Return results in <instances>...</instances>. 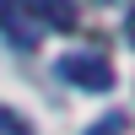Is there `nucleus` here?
<instances>
[{"label":"nucleus","instance_id":"obj_3","mask_svg":"<svg viewBox=\"0 0 135 135\" xmlns=\"http://www.w3.org/2000/svg\"><path fill=\"white\" fill-rule=\"evenodd\" d=\"M0 32H6L16 49H38V27H27V22H22V11L11 6V0H0Z\"/></svg>","mask_w":135,"mask_h":135},{"label":"nucleus","instance_id":"obj_2","mask_svg":"<svg viewBox=\"0 0 135 135\" xmlns=\"http://www.w3.org/2000/svg\"><path fill=\"white\" fill-rule=\"evenodd\" d=\"M22 16H32L38 27H54V32H70L76 27V0H11Z\"/></svg>","mask_w":135,"mask_h":135},{"label":"nucleus","instance_id":"obj_1","mask_svg":"<svg viewBox=\"0 0 135 135\" xmlns=\"http://www.w3.org/2000/svg\"><path fill=\"white\" fill-rule=\"evenodd\" d=\"M60 65V76L70 86H81V92H114V65L103 60V54H86V49H76V54H65V60H54Z\"/></svg>","mask_w":135,"mask_h":135},{"label":"nucleus","instance_id":"obj_5","mask_svg":"<svg viewBox=\"0 0 135 135\" xmlns=\"http://www.w3.org/2000/svg\"><path fill=\"white\" fill-rule=\"evenodd\" d=\"M130 38H135V11H130Z\"/></svg>","mask_w":135,"mask_h":135},{"label":"nucleus","instance_id":"obj_4","mask_svg":"<svg viewBox=\"0 0 135 135\" xmlns=\"http://www.w3.org/2000/svg\"><path fill=\"white\" fill-rule=\"evenodd\" d=\"M0 135H32V124L22 114H11V108H0Z\"/></svg>","mask_w":135,"mask_h":135}]
</instances>
